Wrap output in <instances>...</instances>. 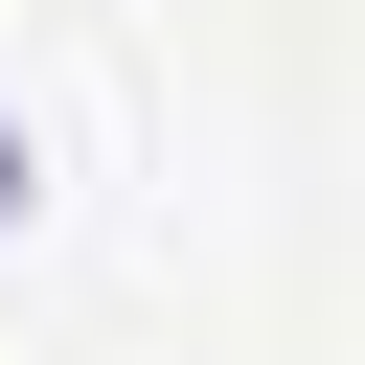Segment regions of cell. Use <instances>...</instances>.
<instances>
[{
	"instance_id": "6da1fadb",
	"label": "cell",
	"mask_w": 365,
	"mask_h": 365,
	"mask_svg": "<svg viewBox=\"0 0 365 365\" xmlns=\"http://www.w3.org/2000/svg\"><path fill=\"white\" fill-rule=\"evenodd\" d=\"M0 228H23V114H0Z\"/></svg>"
}]
</instances>
